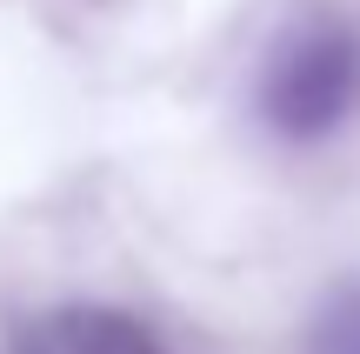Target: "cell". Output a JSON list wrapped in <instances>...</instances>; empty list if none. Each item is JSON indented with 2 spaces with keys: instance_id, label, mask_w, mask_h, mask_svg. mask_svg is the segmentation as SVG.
I'll use <instances>...</instances> for the list:
<instances>
[{
  "instance_id": "obj_1",
  "label": "cell",
  "mask_w": 360,
  "mask_h": 354,
  "mask_svg": "<svg viewBox=\"0 0 360 354\" xmlns=\"http://www.w3.org/2000/svg\"><path fill=\"white\" fill-rule=\"evenodd\" d=\"M254 107L267 134L314 147L340 134L360 107V34L334 13H300L274 34L254 74Z\"/></svg>"
},
{
  "instance_id": "obj_2",
  "label": "cell",
  "mask_w": 360,
  "mask_h": 354,
  "mask_svg": "<svg viewBox=\"0 0 360 354\" xmlns=\"http://www.w3.org/2000/svg\"><path fill=\"white\" fill-rule=\"evenodd\" d=\"M7 354H167V348H160V334L147 328V321L120 315V308L74 301V308L34 315L20 334H13Z\"/></svg>"
},
{
  "instance_id": "obj_3",
  "label": "cell",
  "mask_w": 360,
  "mask_h": 354,
  "mask_svg": "<svg viewBox=\"0 0 360 354\" xmlns=\"http://www.w3.org/2000/svg\"><path fill=\"white\" fill-rule=\"evenodd\" d=\"M300 354H360V281H340L307 321V348Z\"/></svg>"
}]
</instances>
